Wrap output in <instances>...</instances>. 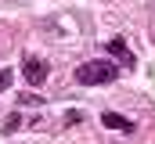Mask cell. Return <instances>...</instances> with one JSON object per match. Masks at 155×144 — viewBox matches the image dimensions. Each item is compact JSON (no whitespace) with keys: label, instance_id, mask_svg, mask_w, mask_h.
I'll return each instance as SVG.
<instances>
[{"label":"cell","instance_id":"obj_1","mask_svg":"<svg viewBox=\"0 0 155 144\" xmlns=\"http://www.w3.org/2000/svg\"><path fill=\"white\" fill-rule=\"evenodd\" d=\"M119 79V65L116 61H83L76 69V83L79 87H105Z\"/></svg>","mask_w":155,"mask_h":144},{"label":"cell","instance_id":"obj_2","mask_svg":"<svg viewBox=\"0 0 155 144\" xmlns=\"http://www.w3.org/2000/svg\"><path fill=\"white\" fill-rule=\"evenodd\" d=\"M22 76H25L29 87H40V83L51 76V65H47L43 58H36V54H25V58H22Z\"/></svg>","mask_w":155,"mask_h":144},{"label":"cell","instance_id":"obj_3","mask_svg":"<svg viewBox=\"0 0 155 144\" xmlns=\"http://www.w3.org/2000/svg\"><path fill=\"white\" fill-rule=\"evenodd\" d=\"M105 51L116 58V65H119V69H134V65H137V58H134V51L126 47V40H123V36H112V40L105 43Z\"/></svg>","mask_w":155,"mask_h":144},{"label":"cell","instance_id":"obj_4","mask_svg":"<svg viewBox=\"0 0 155 144\" xmlns=\"http://www.w3.org/2000/svg\"><path fill=\"white\" fill-rule=\"evenodd\" d=\"M101 126H108V130H119V133H134L137 126L126 119V115H119V112H101Z\"/></svg>","mask_w":155,"mask_h":144},{"label":"cell","instance_id":"obj_5","mask_svg":"<svg viewBox=\"0 0 155 144\" xmlns=\"http://www.w3.org/2000/svg\"><path fill=\"white\" fill-rule=\"evenodd\" d=\"M83 119H87V115H83L79 108H72V112H65V126H79Z\"/></svg>","mask_w":155,"mask_h":144},{"label":"cell","instance_id":"obj_6","mask_svg":"<svg viewBox=\"0 0 155 144\" xmlns=\"http://www.w3.org/2000/svg\"><path fill=\"white\" fill-rule=\"evenodd\" d=\"M18 123H22V115H18V112H11V115L4 119V130L11 133V130H18Z\"/></svg>","mask_w":155,"mask_h":144},{"label":"cell","instance_id":"obj_7","mask_svg":"<svg viewBox=\"0 0 155 144\" xmlns=\"http://www.w3.org/2000/svg\"><path fill=\"white\" fill-rule=\"evenodd\" d=\"M11 79H15V72H11V69H0V94L11 87Z\"/></svg>","mask_w":155,"mask_h":144},{"label":"cell","instance_id":"obj_8","mask_svg":"<svg viewBox=\"0 0 155 144\" xmlns=\"http://www.w3.org/2000/svg\"><path fill=\"white\" fill-rule=\"evenodd\" d=\"M18 101H22V105H40V101H43V97H36V94H22V97H18Z\"/></svg>","mask_w":155,"mask_h":144}]
</instances>
